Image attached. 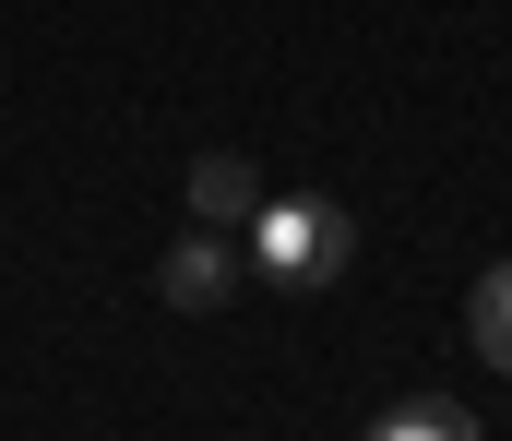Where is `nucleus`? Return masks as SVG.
Masks as SVG:
<instances>
[{
    "instance_id": "obj_3",
    "label": "nucleus",
    "mask_w": 512,
    "mask_h": 441,
    "mask_svg": "<svg viewBox=\"0 0 512 441\" xmlns=\"http://www.w3.org/2000/svg\"><path fill=\"white\" fill-rule=\"evenodd\" d=\"M465 346H477V358L512 382V263H489V275L465 287Z\"/></svg>"
},
{
    "instance_id": "obj_5",
    "label": "nucleus",
    "mask_w": 512,
    "mask_h": 441,
    "mask_svg": "<svg viewBox=\"0 0 512 441\" xmlns=\"http://www.w3.org/2000/svg\"><path fill=\"white\" fill-rule=\"evenodd\" d=\"M370 441H477V418H465L453 394H405V406L370 418Z\"/></svg>"
},
{
    "instance_id": "obj_1",
    "label": "nucleus",
    "mask_w": 512,
    "mask_h": 441,
    "mask_svg": "<svg viewBox=\"0 0 512 441\" xmlns=\"http://www.w3.org/2000/svg\"><path fill=\"white\" fill-rule=\"evenodd\" d=\"M346 251H358V227L334 203H251V263L274 287H334Z\"/></svg>"
},
{
    "instance_id": "obj_2",
    "label": "nucleus",
    "mask_w": 512,
    "mask_h": 441,
    "mask_svg": "<svg viewBox=\"0 0 512 441\" xmlns=\"http://www.w3.org/2000/svg\"><path fill=\"white\" fill-rule=\"evenodd\" d=\"M227 275H239V263H227V227H191V239L155 263V298H167V310H227Z\"/></svg>"
},
{
    "instance_id": "obj_4",
    "label": "nucleus",
    "mask_w": 512,
    "mask_h": 441,
    "mask_svg": "<svg viewBox=\"0 0 512 441\" xmlns=\"http://www.w3.org/2000/svg\"><path fill=\"white\" fill-rule=\"evenodd\" d=\"M251 203H262V179L239 155H203V167H191V215H203V227H251Z\"/></svg>"
}]
</instances>
